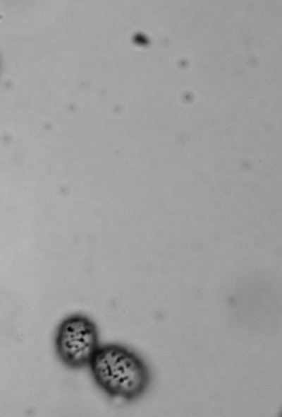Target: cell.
<instances>
[{
    "label": "cell",
    "instance_id": "obj_2",
    "mask_svg": "<svg viewBox=\"0 0 282 417\" xmlns=\"http://www.w3.org/2000/svg\"><path fill=\"white\" fill-rule=\"evenodd\" d=\"M54 343L64 365L71 369L89 366L100 346L97 327L85 315H72L59 324Z\"/></svg>",
    "mask_w": 282,
    "mask_h": 417
},
{
    "label": "cell",
    "instance_id": "obj_1",
    "mask_svg": "<svg viewBox=\"0 0 282 417\" xmlns=\"http://www.w3.org/2000/svg\"><path fill=\"white\" fill-rule=\"evenodd\" d=\"M89 367L99 387L113 397L135 399L149 382L148 370L142 359L118 344L100 346Z\"/></svg>",
    "mask_w": 282,
    "mask_h": 417
}]
</instances>
